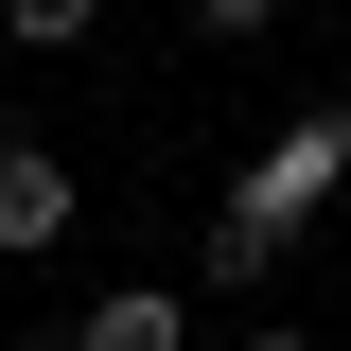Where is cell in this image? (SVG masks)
Masks as SVG:
<instances>
[{
    "label": "cell",
    "instance_id": "1",
    "mask_svg": "<svg viewBox=\"0 0 351 351\" xmlns=\"http://www.w3.org/2000/svg\"><path fill=\"white\" fill-rule=\"evenodd\" d=\"M334 176H351V106H299V123L228 176V211H211V281H228V299H263V281L299 263V228L334 211Z\"/></svg>",
    "mask_w": 351,
    "mask_h": 351
},
{
    "label": "cell",
    "instance_id": "2",
    "mask_svg": "<svg viewBox=\"0 0 351 351\" xmlns=\"http://www.w3.org/2000/svg\"><path fill=\"white\" fill-rule=\"evenodd\" d=\"M0 246H18V263L71 246V158H53V141H0Z\"/></svg>",
    "mask_w": 351,
    "mask_h": 351
},
{
    "label": "cell",
    "instance_id": "3",
    "mask_svg": "<svg viewBox=\"0 0 351 351\" xmlns=\"http://www.w3.org/2000/svg\"><path fill=\"white\" fill-rule=\"evenodd\" d=\"M71 351H193V299H176V281H106V299L71 316Z\"/></svg>",
    "mask_w": 351,
    "mask_h": 351
},
{
    "label": "cell",
    "instance_id": "4",
    "mask_svg": "<svg viewBox=\"0 0 351 351\" xmlns=\"http://www.w3.org/2000/svg\"><path fill=\"white\" fill-rule=\"evenodd\" d=\"M0 36H18V53H88V36H106V0H0Z\"/></svg>",
    "mask_w": 351,
    "mask_h": 351
},
{
    "label": "cell",
    "instance_id": "5",
    "mask_svg": "<svg viewBox=\"0 0 351 351\" xmlns=\"http://www.w3.org/2000/svg\"><path fill=\"white\" fill-rule=\"evenodd\" d=\"M193 36H281V0H193Z\"/></svg>",
    "mask_w": 351,
    "mask_h": 351
},
{
    "label": "cell",
    "instance_id": "6",
    "mask_svg": "<svg viewBox=\"0 0 351 351\" xmlns=\"http://www.w3.org/2000/svg\"><path fill=\"white\" fill-rule=\"evenodd\" d=\"M228 351H316V334H263V316H246V334H228Z\"/></svg>",
    "mask_w": 351,
    "mask_h": 351
}]
</instances>
